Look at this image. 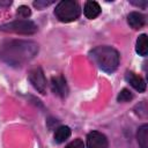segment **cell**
<instances>
[{"label": "cell", "mask_w": 148, "mask_h": 148, "mask_svg": "<svg viewBox=\"0 0 148 148\" xmlns=\"http://www.w3.org/2000/svg\"><path fill=\"white\" fill-rule=\"evenodd\" d=\"M51 87H52V91L60 96V97H66L68 95V86L67 82L65 80L64 76L58 75V76H53L51 79Z\"/></svg>", "instance_id": "52a82bcc"}, {"label": "cell", "mask_w": 148, "mask_h": 148, "mask_svg": "<svg viewBox=\"0 0 148 148\" xmlns=\"http://www.w3.org/2000/svg\"><path fill=\"white\" fill-rule=\"evenodd\" d=\"M38 53V44L32 40L10 39L0 44V59L10 66H21Z\"/></svg>", "instance_id": "6da1fadb"}, {"label": "cell", "mask_w": 148, "mask_h": 148, "mask_svg": "<svg viewBox=\"0 0 148 148\" xmlns=\"http://www.w3.org/2000/svg\"><path fill=\"white\" fill-rule=\"evenodd\" d=\"M136 138H138V142L141 148H148V125L147 124L139 127Z\"/></svg>", "instance_id": "8fae6325"}, {"label": "cell", "mask_w": 148, "mask_h": 148, "mask_svg": "<svg viewBox=\"0 0 148 148\" xmlns=\"http://www.w3.org/2000/svg\"><path fill=\"white\" fill-rule=\"evenodd\" d=\"M12 5V1H6V0H0V7H8Z\"/></svg>", "instance_id": "d6986e66"}, {"label": "cell", "mask_w": 148, "mask_h": 148, "mask_svg": "<svg viewBox=\"0 0 148 148\" xmlns=\"http://www.w3.org/2000/svg\"><path fill=\"white\" fill-rule=\"evenodd\" d=\"M128 24L133 29H141L145 25V16L138 12H132L127 16Z\"/></svg>", "instance_id": "30bf717a"}, {"label": "cell", "mask_w": 148, "mask_h": 148, "mask_svg": "<svg viewBox=\"0 0 148 148\" xmlns=\"http://www.w3.org/2000/svg\"><path fill=\"white\" fill-rule=\"evenodd\" d=\"M125 79H126V81H127L135 90H138L139 92H143V91L146 90V82H145V80H143L141 76L136 75L135 73H133V72H127L126 75H125Z\"/></svg>", "instance_id": "ba28073f"}, {"label": "cell", "mask_w": 148, "mask_h": 148, "mask_svg": "<svg viewBox=\"0 0 148 148\" xmlns=\"http://www.w3.org/2000/svg\"><path fill=\"white\" fill-rule=\"evenodd\" d=\"M87 148H108V139L104 134L92 131L87 136Z\"/></svg>", "instance_id": "8992f818"}, {"label": "cell", "mask_w": 148, "mask_h": 148, "mask_svg": "<svg viewBox=\"0 0 148 148\" xmlns=\"http://www.w3.org/2000/svg\"><path fill=\"white\" fill-rule=\"evenodd\" d=\"M65 148H84V143L80 139H75L72 142H69Z\"/></svg>", "instance_id": "2e32d148"}, {"label": "cell", "mask_w": 148, "mask_h": 148, "mask_svg": "<svg viewBox=\"0 0 148 148\" xmlns=\"http://www.w3.org/2000/svg\"><path fill=\"white\" fill-rule=\"evenodd\" d=\"M90 59L97 67L106 73H112L119 65V53L111 46H97L89 52Z\"/></svg>", "instance_id": "7a4b0ae2"}, {"label": "cell", "mask_w": 148, "mask_h": 148, "mask_svg": "<svg viewBox=\"0 0 148 148\" xmlns=\"http://www.w3.org/2000/svg\"><path fill=\"white\" fill-rule=\"evenodd\" d=\"M101 10H102L101 6L96 1H87L84 5V9H83L86 17L90 18V20L97 17L101 14Z\"/></svg>", "instance_id": "9c48e42d"}, {"label": "cell", "mask_w": 148, "mask_h": 148, "mask_svg": "<svg viewBox=\"0 0 148 148\" xmlns=\"http://www.w3.org/2000/svg\"><path fill=\"white\" fill-rule=\"evenodd\" d=\"M28 79L37 91H39L40 94L46 92V79H45L44 72L40 67H35V68L30 69V72L28 74Z\"/></svg>", "instance_id": "5b68a950"}, {"label": "cell", "mask_w": 148, "mask_h": 148, "mask_svg": "<svg viewBox=\"0 0 148 148\" xmlns=\"http://www.w3.org/2000/svg\"><path fill=\"white\" fill-rule=\"evenodd\" d=\"M132 5H134V6H136V7H141V8H146L147 7V5H148V2L145 0V1H130Z\"/></svg>", "instance_id": "ac0fdd59"}, {"label": "cell", "mask_w": 148, "mask_h": 148, "mask_svg": "<svg viewBox=\"0 0 148 148\" xmlns=\"http://www.w3.org/2000/svg\"><path fill=\"white\" fill-rule=\"evenodd\" d=\"M17 14L22 17H28V16H30L31 12H30V8L28 6H20L17 8Z\"/></svg>", "instance_id": "9a60e30c"}, {"label": "cell", "mask_w": 148, "mask_h": 148, "mask_svg": "<svg viewBox=\"0 0 148 148\" xmlns=\"http://www.w3.org/2000/svg\"><path fill=\"white\" fill-rule=\"evenodd\" d=\"M81 14V8L76 1L64 0L59 2L54 9V15L61 22H72L79 18Z\"/></svg>", "instance_id": "3957f363"}, {"label": "cell", "mask_w": 148, "mask_h": 148, "mask_svg": "<svg viewBox=\"0 0 148 148\" xmlns=\"http://www.w3.org/2000/svg\"><path fill=\"white\" fill-rule=\"evenodd\" d=\"M0 30L5 32H13L18 35H32L37 32L38 27L30 20H15L0 25Z\"/></svg>", "instance_id": "277c9868"}, {"label": "cell", "mask_w": 148, "mask_h": 148, "mask_svg": "<svg viewBox=\"0 0 148 148\" xmlns=\"http://www.w3.org/2000/svg\"><path fill=\"white\" fill-rule=\"evenodd\" d=\"M135 51H136V53H139L140 56H147V52H148L147 35L142 34V35L139 36V38H138V40H136Z\"/></svg>", "instance_id": "4fadbf2b"}, {"label": "cell", "mask_w": 148, "mask_h": 148, "mask_svg": "<svg viewBox=\"0 0 148 148\" xmlns=\"http://www.w3.org/2000/svg\"><path fill=\"white\" fill-rule=\"evenodd\" d=\"M132 98H133V95L131 94V91H130L128 89H123V90L119 92L118 97H117L118 102H128V101L132 99Z\"/></svg>", "instance_id": "5bb4252c"}, {"label": "cell", "mask_w": 148, "mask_h": 148, "mask_svg": "<svg viewBox=\"0 0 148 148\" xmlns=\"http://www.w3.org/2000/svg\"><path fill=\"white\" fill-rule=\"evenodd\" d=\"M71 135V128L68 126H60L57 128L54 133V141L58 143H61L66 141Z\"/></svg>", "instance_id": "7c38bea8"}, {"label": "cell", "mask_w": 148, "mask_h": 148, "mask_svg": "<svg viewBox=\"0 0 148 148\" xmlns=\"http://www.w3.org/2000/svg\"><path fill=\"white\" fill-rule=\"evenodd\" d=\"M53 1H45V0H37V1H34V6L37 8V9H43L44 7H47L50 5H52Z\"/></svg>", "instance_id": "e0dca14e"}]
</instances>
